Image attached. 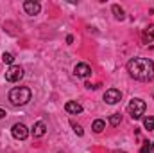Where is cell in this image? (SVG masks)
Wrapping results in <instances>:
<instances>
[{"label":"cell","instance_id":"30bf717a","mask_svg":"<svg viewBox=\"0 0 154 153\" xmlns=\"http://www.w3.org/2000/svg\"><path fill=\"white\" fill-rule=\"evenodd\" d=\"M65 110H66L68 114H72V115H77V114L82 112V106H81L77 101H68V103L65 105Z\"/></svg>","mask_w":154,"mask_h":153},{"label":"cell","instance_id":"2e32d148","mask_svg":"<svg viewBox=\"0 0 154 153\" xmlns=\"http://www.w3.org/2000/svg\"><path fill=\"white\" fill-rule=\"evenodd\" d=\"M13 60H14V56H13L11 52H4V54H2V61H4V63L13 65Z\"/></svg>","mask_w":154,"mask_h":153},{"label":"cell","instance_id":"8992f818","mask_svg":"<svg viewBox=\"0 0 154 153\" xmlns=\"http://www.w3.org/2000/svg\"><path fill=\"white\" fill-rule=\"evenodd\" d=\"M120 99H122V92L116 90V88H109V90L104 92V101L108 105H116Z\"/></svg>","mask_w":154,"mask_h":153},{"label":"cell","instance_id":"9c48e42d","mask_svg":"<svg viewBox=\"0 0 154 153\" xmlns=\"http://www.w3.org/2000/svg\"><path fill=\"white\" fill-rule=\"evenodd\" d=\"M142 40H143L145 45H154V25H149L147 29H143Z\"/></svg>","mask_w":154,"mask_h":153},{"label":"cell","instance_id":"7c38bea8","mask_svg":"<svg viewBox=\"0 0 154 153\" xmlns=\"http://www.w3.org/2000/svg\"><path fill=\"white\" fill-rule=\"evenodd\" d=\"M104 128H106V122H104L102 119H97V121H93V124H91V130H93L95 133H102Z\"/></svg>","mask_w":154,"mask_h":153},{"label":"cell","instance_id":"6da1fadb","mask_svg":"<svg viewBox=\"0 0 154 153\" xmlns=\"http://www.w3.org/2000/svg\"><path fill=\"white\" fill-rule=\"evenodd\" d=\"M127 72L138 81H154V63L149 58H133L127 63Z\"/></svg>","mask_w":154,"mask_h":153},{"label":"cell","instance_id":"603a6c76","mask_svg":"<svg viewBox=\"0 0 154 153\" xmlns=\"http://www.w3.org/2000/svg\"><path fill=\"white\" fill-rule=\"evenodd\" d=\"M57 153H63V151H57Z\"/></svg>","mask_w":154,"mask_h":153},{"label":"cell","instance_id":"7402d4cb","mask_svg":"<svg viewBox=\"0 0 154 153\" xmlns=\"http://www.w3.org/2000/svg\"><path fill=\"white\" fill-rule=\"evenodd\" d=\"M152 153H154V142H152Z\"/></svg>","mask_w":154,"mask_h":153},{"label":"cell","instance_id":"44dd1931","mask_svg":"<svg viewBox=\"0 0 154 153\" xmlns=\"http://www.w3.org/2000/svg\"><path fill=\"white\" fill-rule=\"evenodd\" d=\"M113 153H125V151H120V150H115Z\"/></svg>","mask_w":154,"mask_h":153},{"label":"cell","instance_id":"e0dca14e","mask_svg":"<svg viewBox=\"0 0 154 153\" xmlns=\"http://www.w3.org/2000/svg\"><path fill=\"white\" fill-rule=\"evenodd\" d=\"M149 151H152V142L145 141V142H143V146L140 148V153H149Z\"/></svg>","mask_w":154,"mask_h":153},{"label":"cell","instance_id":"7a4b0ae2","mask_svg":"<svg viewBox=\"0 0 154 153\" xmlns=\"http://www.w3.org/2000/svg\"><path fill=\"white\" fill-rule=\"evenodd\" d=\"M32 97V92L27 86H16L9 92V101L13 106H25Z\"/></svg>","mask_w":154,"mask_h":153},{"label":"cell","instance_id":"52a82bcc","mask_svg":"<svg viewBox=\"0 0 154 153\" xmlns=\"http://www.w3.org/2000/svg\"><path fill=\"white\" fill-rule=\"evenodd\" d=\"M23 9H25L27 15L34 16V15H39V11H41V4H39V2H34V0H27V2L23 4Z\"/></svg>","mask_w":154,"mask_h":153},{"label":"cell","instance_id":"ba28073f","mask_svg":"<svg viewBox=\"0 0 154 153\" xmlns=\"http://www.w3.org/2000/svg\"><path fill=\"white\" fill-rule=\"evenodd\" d=\"M74 74L77 77H88L91 76V67L88 63H77L75 69H74Z\"/></svg>","mask_w":154,"mask_h":153},{"label":"cell","instance_id":"ffe728a7","mask_svg":"<svg viewBox=\"0 0 154 153\" xmlns=\"http://www.w3.org/2000/svg\"><path fill=\"white\" fill-rule=\"evenodd\" d=\"M2 117H5V112H4V110L0 108V119H2Z\"/></svg>","mask_w":154,"mask_h":153},{"label":"cell","instance_id":"d6986e66","mask_svg":"<svg viewBox=\"0 0 154 153\" xmlns=\"http://www.w3.org/2000/svg\"><path fill=\"white\" fill-rule=\"evenodd\" d=\"M74 41V36H66V43H72Z\"/></svg>","mask_w":154,"mask_h":153},{"label":"cell","instance_id":"ac0fdd59","mask_svg":"<svg viewBox=\"0 0 154 153\" xmlns=\"http://www.w3.org/2000/svg\"><path fill=\"white\" fill-rule=\"evenodd\" d=\"M72 128H74V132H75L79 137H82V135H84V130H82V126H81V124H77V122L72 121Z\"/></svg>","mask_w":154,"mask_h":153},{"label":"cell","instance_id":"5b68a950","mask_svg":"<svg viewBox=\"0 0 154 153\" xmlns=\"http://www.w3.org/2000/svg\"><path fill=\"white\" fill-rule=\"evenodd\" d=\"M11 133H13V137H14V139H18V141H25V139L29 137V130H27V126H25V124H22V122L13 124Z\"/></svg>","mask_w":154,"mask_h":153},{"label":"cell","instance_id":"277c9868","mask_svg":"<svg viewBox=\"0 0 154 153\" xmlns=\"http://www.w3.org/2000/svg\"><path fill=\"white\" fill-rule=\"evenodd\" d=\"M23 77V69L20 67V65H11L7 70H5V79L9 81V83H16V81H20Z\"/></svg>","mask_w":154,"mask_h":153},{"label":"cell","instance_id":"8fae6325","mask_svg":"<svg viewBox=\"0 0 154 153\" xmlns=\"http://www.w3.org/2000/svg\"><path fill=\"white\" fill-rule=\"evenodd\" d=\"M45 132H47V126H45V122H41V121L32 126V135H34V137H43Z\"/></svg>","mask_w":154,"mask_h":153},{"label":"cell","instance_id":"5bb4252c","mask_svg":"<svg viewBox=\"0 0 154 153\" xmlns=\"http://www.w3.org/2000/svg\"><path fill=\"white\" fill-rule=\"evenodd\" d=\"M143 126H145V130H154V117L152 115H149V117H145L143 119Z\"/></svg>","mask_w":154,"mask_h":153},{"label":"cell","instance_id":"4fadbf2b","mask_svg":"<svg viewBox=\"0 0 154 153\" xmlns=\"http://www.w3.org/2000/svg\"><path fill=\"white\" fill-rule=\"evenodd\" d=\"M111 11H113V15H115L116 20H124V18H125V15H124V9H122L120 5H113V7H111Z\"/></svg>","mask_w":154,"mask_h":153},{"label":"cell","instance_id":"3957f363","mask_svg":"<svg viewBox=\"0 0 154 153\" xmlns=\"http://www.w3.org/2000/svg\"><path fill=\"white\" fill-rule=\"evenodd\" d=\"M145 108H147L145 101H143V99H138V97L131 99V103L127 105V112H129V115H131L134 121L142 119V115L145 114Z\"/></svg>","mask_w":154,"mask_h":153},{"label":"cell","instance_id":"9a60e30c","mask_svg":"<svg viewBox=\"0 0 154 153\" xmlns=\"http://www.w3.org/2000/svg\"><path fill=\"white\" fill-rule=\"evenodd\" d=\"M120 122H122V115L120 114H113L109 117V124H111V126H118Z\"/></svg>","mask_w":154,"mask_h":153}]
</instances>
